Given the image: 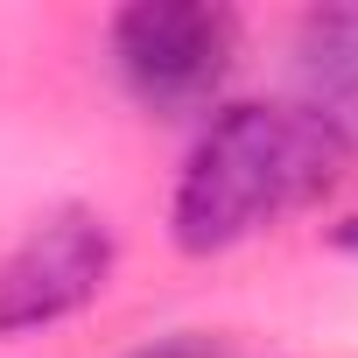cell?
Wrapping results in <instances>:
<instances>
[{"label": "cell", "instance_id": "obj_1", "mask_svg": "<svg viewBox=\"0 0 358 358\" xmlns=\"http://www.w3.org/2000/svg\"><path fill=\"white\" fill-rule=\"evenodd\" d=\"M351 148L309 120L295 99H239L218 106L197 134V148L183 155L169 197V239L183 253H232L253 232L323 204L344 183Z\"/></svg>", "mask_w": 358, "mask_h": 358}, {"label": "cell", "instance_id": "obj_2", "mask_svg": "<svg viewBox=\"0 0 358 358\" xmlns=\"http://www.w3.org/2000/svg\"><path fill=\"white\" fill-rule=\"evenodd\" d=\"M106 50H113L120 85L148 113L183 120L225 92L239 64V15L211 8V0H141V8L113 15Z\"/></svg>", "mask_w": 358, "mask_h": 358}, {"label": "cell", "instance_id": "obj_3", "mask_svg": "<svg viewBox=\"0 0 358 358\" xmlns=\"http://www.w3.org/2000/svg\"><path fill=\"white\" fill-rule=\"evenodd\" d=\"M113 260H120V239L106 211L64 204L36 218L0 260V337H29V330H50L92 309L113 281Z\"/></svg>", "mask_w": 358, "mask_h": 358}, {"label": "cell", "instance_id": "obj_4", "mask_svg": "<svg viewBox=\"0 0 358 358\" xmlns=\"http://www.w3.org/2000/svg\"><path fill=\"white\" fill-rule=\"evenodd\" d=\"M295 106L358 148V8H309L295 22Z\"/></svg>", "mask_w": 358, "mask_h": 358}, {"label": "cell", "instance_id": "obj_5", "mask_svg": "<svg viewBox=\"0 0 358 358\" xmlns=\"http://www.w3.org/2000/svg\"><path fill=\"white\" fill-rule=\"evenodd\" d=\"M127 358H232V344L211 337V330H169V337H155V344H141Z\"/></svg>", "mask_w": 358, "mask_h": 358}, {"label": "cell", "instance_id": "obj_6", "mask_svg": "<svg viewBox=\"0 0 358 358\" xmlns=\"http://www.w3.org/2000/svg\"><path fill=\"white\" fill-rule=\"evenodd\" d=\"M330 246H337V253H344V260H358V211H351V218H337V225H330Z\"/></svg>", "mask_w": 358, "mask_h": 358}]
</instances>
